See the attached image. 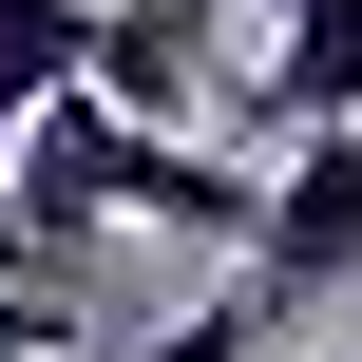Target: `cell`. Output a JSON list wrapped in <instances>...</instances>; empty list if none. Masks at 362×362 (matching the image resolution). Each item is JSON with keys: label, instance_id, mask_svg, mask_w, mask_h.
Segmentation results:
<instances>
[{"label": "cell", "instance_id": "6da1fadb", "mask_svg": "<svg viewBox=\"0 0 362 362\" xmlns=\"http://www.w3.org/2000/svg\"><path fill=\"white\" fill-rule=\"evenodd\" d=\"M248 286H267V325H305V305H344V286H362V134H286V153H267Z\"/></svg>", "mask_w": 362, "mask_h": 362}, {"label": "cell", "instance_id": "7a4b0ae2", "mask_svg": "<svg viewBox=\"0 0 362 362\" xmlns=\"http://www.w3.org/2000/svg\"><path fill=\"white\" fill-rule=\"evenodd\" d=\"M210 19H229V0H95V95L191 134V115H210Z\"/></svg>", "mask_w": 362, "mask_h": 362}, {"label": "cell", "instance_id": "3957f363", "mask_svg": "<svg viewBox=\"0 0 362 362\" xmlns=\"http://www.w3.org/2000/svg\"><path fill=\"white\" fill-rule=\"evenodd\" d=\"M267 134H362V0H286V38H267Z\"/></svg>", "mask_w": 362, "mask_h": 362}, {"label": "cell", "instance_id": "277c9868", "mask_svg": "<svg viewBox=\"0 0 362 362\" xmlns=\"http://www.w3.org/2000/svg\"><path fill=\"white\" fill-rule=\"evenodd\" d=\"M76 76H95V0H0V153H19V115L76 95Z\"/></svg>", "mask_w": 362, "mask_h": 362}, {"label": "cell", "instance_id": "5b68a950", "mask_svg": "<svg viewBox=\"0 0 362 362\" xmlns=\"http://www.w3.org/2000/svg\"><path fill=\"white\" fill-rule=\"evenodd\" d=\"M248 344H267V286H248V267H229L210 305H172V325H134V362H248Z\"/></svg>", "mask_w": 362, "mask_h": 362}, {"label": "cell", "instance_id": "8992f818", "mask_svg": "<svg viewBox=\"0 0 362 362\" xmlns=\"http://www.w3.org/2000/svg\"><path fill=\"white\" fill-rule=\"evenodd\" d=\"M0 362H76V305H38V286H0Z\"/></svg>", "mask_w": 362, "mask_h": 362}]
</instances>
